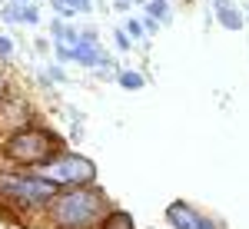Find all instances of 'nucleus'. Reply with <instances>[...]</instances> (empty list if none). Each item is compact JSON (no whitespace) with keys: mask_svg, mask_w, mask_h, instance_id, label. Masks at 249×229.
Wrapping results in <instances>:
<instances>
[{"mask_svg":"<svg viewBox=\"0 0 249 229\" xmlns=\"http://www.w3.org/2000/svg\"><path fill=\"white\" fill-rule=\"evenodd\" d=\"M63 150V140L47 126H20L3 140V159L14 163V166H27V170H37L47 159H53Z\"/></svg>","mask_w":249,"mask_h":229,"instance_id":"f03ea898","label":"nucleus"},{"mask_svg":"<svg viewBox=\"0 0 249 229\" xmlns=\"http://www.w3.org/2000/svg\"><path fill=\"white\" fill-rule=\"evenodd\" d=\"M116 80H120V87L123 90H143V73H136V70H123V73H116Z\"/></svg>","mask_w":249,"mask_h":229,"instance_id":"6e6552de","label":"nucleus"},{"mask_svg":"<svg viewBox=\"0 0 249 229\" xmlns=\"http://www.w3.org/2000/svg\"><path fill=\"white\" fill-rule=\"evenodd\" d=\"M126 37H143V23L140 20H126Z\"/></svg>","mask_w":249,"mask_h":229,"instance_id":"f8f14e48","label":"nucleus"},{"mask_svg":"<svg viewBox=\"0 0 249 229\" xmlns=\"http://www.w3.org/2000/svg\"><path fill=\"white\" fill-rule=\"evenodd\" d=\"M50 80H67V73H63L60 67H50Z\"/></svg>","mask_w":249,"mask_h":229,"instance_id":"dca6fc26","label":"nucleus"},{"mask_svg":"<svg viewBox=\"0 0 249 229\" xmlns=\"http://www.w3.org/2000/svg\"><path fill=\"white\" fill-rule=\"evenodd\" d=\"M3 93H7V87H3V80H0V103H3Z\"/></svg>","mask_w":249,"mask_h":229,"instance_id":"f3484780","label":"nucleus"},{"mask_svg":"<svg viewBox=\"0 0 249 229\" xmlns=\"http://www.w3.org/2000/svg\"><path fill=\"white\" fill-rule=\"evenodd\" d=\"M113 37H116V47H120V50H130V37H126V30H116Z\"/></svg>","mask_w":249,"mask_h":229,"instance_id":"2eb2a0df","label":"nucleus"},{"mask_svg":"<svg viewBox=\"0 0 249 229\" xmlns=\"http://www.w3.org/2000/svg\"><path fill=\"white\" fill-rule=\"evenodd\" d=\"M60 196V190L53 183L40 179L34 170L27 173H3L0 176V199L3 203H14L20 210H50L53 199Z\"/></svg>","mask_w":249,"mask_h":229,"instance_id":"7ed1b4c3","label":"nucleus"},{"mask_svg":"<svg viewBox=\"0 0 249 229\" xmlns=\"http://www.w3.org/2000/svg\"><path fill=\"white\" fill-rule=\"evenodd\" d=\"M213 14H216V20H219L226 30H239V27H243V14L236 10L232 0H213Z\"/></svg>","mask_w":249,"mask_h":229,"instance_id":"423d86ee","label":"nucleus"},{"mask_svg":"<svg viewBox=\"0 0 249 229\" xmlns=\"http://www.w3.org/2000/svg\"><path fill=\"white\" fill-rule=\"evenodd\" d=\"M3 20H10V23H14V20H20V7H17V3L3 7Z\"/></svg>","mask_w":249,"mask_h":229,"instance_id":"4468645a","label":"nucleus"},{"mask_svg":"<svg viewBox=\"0 0 249 229\" xmlns=\"http://www.w3.org/2000/svg\"><path fill=\"white\" fill-rule=\"evenodd\" d=\"M17 7H20V20H23V23H37L40 20V14H37L34 3H17Z\"/></svg>","mask_w":249,"mask_h":229,"instance_id":"9d476101","label":"nucleus"},{"mask_svg":"<svg viewBox=\"0 0 249 229\" xmlns=\"http://www.w3.org/2000/svg\"><path fill=\"white\" fill-rule=\"evenodd\" d=\"M100 229H136V226H133V216H130V212H126V210H116V206H113V210L103 216Z\"/></svg>","mask_w":249,"mask_h":229,"instance_id":"0eeeda50","label":"nucleus"},{"mask_svg":"<svg viewBox=\"0 0 249 229\" xmlns=\"http://www.w3.org/2000/svg\"><path fill=\"white\" fill-rule=\"evenodd\" d=\"M146 10H150V17L156 23H166L170 20V3L166 0H146Z\"/></svg>","mask_w":249,"mask_h":229,"instance_id":"1a4fd4ad","label":"nucleus"},{"mask_svg":"<svg viewBox=\"0 0 249 229\" xmlns=\"http://www.w3.org/2000/svg\"><path fill=\"white\" fill-rule=\"evenodd\" d=\"M73 14H90V0H63Z\"/></svg>","mask_w":249,"mask_h":229,"instance_id":"9b49d317","label":"nucleus"},{"mask_svg":"<svg viewBox=\"0 0 249 229\" xmlns=\"http://www.w3.org/2000/svg\"><path fill=\"white\" fill-rule=\"evenodd\" d=\"M34 173H37L40 179L53 183L57 190H73V186H90V183H96V166L87 156L70 153V150H60L53 159H47Z\"/></svg>","mask_w":249,"mask_h":229,"instance_id":"20e7f679","label":"nucleus"},{"mask_svg":"<svg viewBox=\"0 0 249 229\" xmlns=\"http://www.w3.org/2000/svg\"><path fill=\"white\" fill-rule=\"evenodd\" d=\"M166 223L173 229H226L216 216H206L203 210H196L186 199H173L166 206Z\"/></svg>","mask_w":249,"mask_h":229,"instance_id":"39448f33","label":"nucleus"},{"mask_svg":"<svg viewBox=\"0 0 249 229\" xmlns=\"http://www.w3.org/2000/svg\"><path fill=\"white\" fill-rule=\"evenodd\" d=\"M113 210L110 196L96 183L60 190V196L50 206V226L53 229H100L103 216Z\"/></svg>","mask_w":249,"mask_h":229,"instance_id":"f257e3e1","label":"nucleus"},{"mask_svg":"<svg viewBox=\"0 0 249 229\" xmlns=\"http://www.w3.org/2000/svg\"><path fill=\"white\" fill-rule=\"evenodd\" d=\"M17 3H34V0H17Z\"/></svg>","mask_w":249,"mask_h":229,"instance_id":"a211bd4d","label":"nucleus"},{"mask_svg":"<svg viewBox=\"0 0 249 229\" xmlns=\"http://www.w3.org/2000/svg\"><path fill=\"white\" fill-rule=\"evenodd\" d=\"M10 53H14V43H10V37H3V34H0V57L7 60Z\"/></svg>","mask_w":249,"mask_h":229,"instance_id":"ddd939ff","label":"nucleus"}]
</instances>
